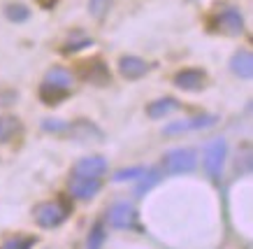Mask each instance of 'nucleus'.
<instances>
[{
  "label": "nucleus",
  "mask_w": 253,
  "mask_h": 249,
  "mask_svg": "<svg viewBox=\"0 0 253 249\" xmlns=\"http://www.w3.org/2000/svg\"><path fill=\"white\" fill-rule=\"evenodd\" d=\"M33 217H35V224L40 228H58L70 217V202H65L63 198L61 200H46L35 207Z\"/></svg>",
  "instance_id": "1"
},
{
  "label": "nucleus",
  "mask_w": 253,
  "mask_h": 249,
  "mask_svg": "<svg viewBox=\"0 0 253 249\" xmlns=\"http://www.w3.org/2000/svg\"><path fill=\"white\" fill-rule=\"evenodd\" d=\"M211 31L237 38V35L244 33V16L237 7H221L211 16Z\"/></svg>",
  "instance_id": "2"
},
{
  "label": "nucleus",
  "mask_w": 253,
  "mask_h": 249,
  "mask_svg": "<svg viewBox=\"0 0 253 249\" xmlns=\"http://www.w3.org/2000/svg\"><path fill=\"white\" fill-rule=\"evenodd\" d=\"M198 165V156L193 149H169L168 154L163 156V170L168 175H181V172H193Z\"/></svg>",
  "instance_id": "3"
},
{
  "label": "nucleus",
  "mask_w": 253,
  "mask_h": 249,
  "mask_svg": "<svg viewBox=\"0 0 253 249\" xmlns=\"http://www.w3.org/2000/svg\"><path fill=\"white\" fill-rule=\"evenodd\" d=\"M225 154H228V142L223 140V138H216V140H211L207 147H205V158H202V163H205V170H207V175L214 179V182H218L223 175Z\"/></svg>",
  "instance_id": "4"
},
{
  "label": "nucleus",
  "mask_w": 253,
  "mask_h": 249,
  "mask_svg": "<svg viewBox=\"0 0 253 249\" xmlns=\"http://www.w3.org/2000/svg\"><path fill=\"white\" fill-rule=\"evenodd\" d=\"M107 224L119 231H128V228H139L137 226V212L130 202H114L107 212Z\"/></svg>",
  "instance_id": "5"
},
{
  "label": "nucleus",
  "mask_w": 253,
  "mask_h": 249,
  "mask_svg": "<svg viewBox=\"0 0 253 249\" xmlns=\"http://www.w3.org/2000/svg\"><path fill=\"white\" fill-rule=\"evenodd\" d=\"M107 172V161L102 156H84L82 161L75 163L72 177L79 179H102Z\"/></svg>",
  "instance_id": "6"
},
{
  "label": "nucleus",
  "mask_w": 253,
  "mask_h": 249,
  "mask_svg": "<svg viewBox=\"0 0 253 249\" xmlns=\"http://www.w3.org/2000/svg\"><path fill=\"white\" fill-rule=\"evenodd\" d=\"M79 77L88 82V84H98V86H105L112 82V72L105 63L100 58H91V61H82L79 65Z\"/></svg>",
  "instance_id": "7"
},
{
  "label": "nucleus",
  "mask_w": 253,
  "mask_h": 249,
  "mask_svg": "<svg viewBox=\"0 0 253 249\" xmlns=\"http://www.w3.org/2000/svg\"><path fill=\"white\" fill-rule=\"evenodd\" d=\"M218 121L216 114H200V117L193 119H181V121H172L163 128L165 135H176V133H186V131H202V128H209Z\"/></svg>",
  "instance_id": "8"
},
{
  "label": "nucleus",
  "mask_w": 253,
  "mask_h": 249,
  "mask_svg": "<svg viewBox=\"0 0 253 249\" xmlns=\"http://www.w3.org/2000/svg\"><path fill=\"white\" fill-rule=\"evenodd\" d=\"M207 84V72L200 68H186L174 75V86L181 91H202Z\"/></svg>",
  "instance_id": "9"
},
{
  "label": "nucleus",
  "mask_w": 253,
  "mask_h": 249,
  "mask_svg": "<svg viewBox=\"0 0 253 249\" xmlns=\"http://www.w3.org/2000/svg\"><path fill=\"white\" fill-rule=\"evenodd\" d=\"M70 196L77 198V200H91L93 196L102 189V179H79V177H70L68 182Z\"/></svg>",
  "instance_id": "10"
},
{
  "label": "nucleus",
  "mask_w": 253,
  "mask_h": 249,
  "mask_svg": "<svg viewBox=\"0 0 253 249\" xmlns=\"http://www.w3.org/2000/svg\"><path fill=\"white\" fill-rule=\"evenodd\" d=\"M63 135H72L77 140H95V142H102V131H100L95 124L86 121V119H79L75 124H65V131Z\"/></svg>",
  "instance_id": "11"
},
{
  "label": "nucleus",
  "mask_w": 253,
  "mask_h": 249,
  "mask_svg": "<svg viewBox=\"0 0 253 249\" xmlns=\"http://www.w3.org/2000/svg\"><path fill=\"white\" fill-rule=\"evenodd\" d=\"M119 72L126 79H139L149 72V63L144 58H139V56H123L119 61Z\"/></svg>",
  "instance_id": "12"
},
{
  "label": "nucleus",
  "mask_w": 253,
  "mask_h": 249,
  "mask_svg": "<svg viewBox=\"0 0 253 249\" xmlns=\"http://www.w3.org/2000/svg\"><path fill=\"white\" fill-rule=\"evenodd\" d=\"M38 94H40V100L44 102V105H58V102H63L70 96V89H68V86L54 84V82L44 79V82L40 84Z\"/></svg>",
  "instance_id": "13"
},
{
  "label": "nucleus",
  "mask_w": 253,
  "mask_h": 249,
  "mask_svg": "<svg viewBox=\"0 0 253 249\" xmlns=\"http://www.w3.org/2000/svg\"><path fill=\"white\" fill-rule=\"evenodd\" d=\"M230 70L239 79H251L253 77V54L249 49H242L230 58Z\"/></svg>",
  "instance_id": "14"
},
{
  "label": "nucleus",
  "mask_w": 253,
  "mask_h": 249,
  "mask_svg": "<svg viewBox=\"0 0 253 249\" xmlns=\"http://www.w3.org/2000/svg\"><path fill=\"white\" fill-rule=\"evenodd\" d=\"M174 109H179V102H176L174 98H158V100H154L146 107V114L151 119H165V117H169Z\"/></svg>",
  "instance_id": "15"
},
{
  "label": "nucleus",
  "mask_w": 253,
  "mask_h": 249,
  "mask_svg": "<svg viewBox=\"0 0 253 249\" xmlns=\"http://www.w3.org/2000/svg\"><path fill=\"white\" fill-rule=\"evenodd\" d=\"M35 245H38L35 235H12L0 242V249H33Z\"/></svg>",
  "instance_id": "16"
},
{
  "label": "nucleus",
  "mask_w": 253,
  "mask_h": 249,
  "mask_svg": "<svg viewBox=\"0 0 253 249\" xmlns=\"http://www.w3.org/2000/svg\"><path fill=\"white\" fill-rule=\"evenodd\" d=\"M161 177H163V175H161V170H158V168L144 170V175H142V182H139V187L135 189V196H137V198H142L146 191H151V189H154L156 184L161 182Z\"/></svg>",
  "instance_id": "17"
},
{
  "label": "nucleus",
  "mask_w": 253,
  "mask_h": 249,
  "mask_svg": "<svg viewBox=\"0 0 253 249\" xmlns=\"http://www.w3.org/2000/svg\"><path fill=\"white\" fill-rule=\"evenodd\" d=\"M105 238H107L105 224H102V221H95L91 228V233H88V240H86V249H102Z\"/></svg>",
  "instance_id": "18"
},
{
  "label": "nucleus",
  "mask_w": 253,
  "mask_h": 249,
  "mask_svg": "<svg viewBox=\"0 0 253 249\" xmlns=\"http://www.w3.org/2000/svg\"><path fill=\"white\" fill-rule=\"evenodd\" d=\"M19 121L14 117H0V145H5L19 133Z\"/></svg>",
  "instance_id": "19"
},
{
  "label": "nucleus",
  "mask_w": 253,
  "mask_h": 249,
  "mask_svg": "<svg viewBox=\"0 0 253 249\" xmlns=\"http://www.w3.org/2000/svg\"><path fill=\"white\" fill-rule=\"evenodd\" d=\"M44 79L54 82V84H61V86H68V89H72V75H70L65 68H51V70L46 72Z\"/></svg>",
  "instance_id": "20"
},
{
  "label": "nucleus",
  "mask_w": 253,
  "mask_h": 249,
  "mask_svg": "<svg viewBox=\"0 0 253 249\" xmlns=\"http://www.w3.org/2000/svg\"><path fill=\"white\" fill-rule=\"evenodd\" d=\"M5 16H7L9 21L21 24V21H26V19L31 16V12H28V7H23V5H7V7H5Z\"/></svg>",
  "instance_id": "21"
},
{
  "label": "nucleus",
  "mask_w": 253,
  "mask_h": 249,
  "mask_svg": "<svg viewBox=\"0 0 253 249\" xmlns=\"http://www.w3.org/2000/svg\"><path fill=\"white\" fill-rule=\"evenodd\" d=\"M146 168H142V165H135V168H123V170H119L114 175V182H128V179H139L142 175H144Z\"/></svg>",
  "instance_id": "22"
},
{
  "label": "nucleus",
  "mask_w": 253,
  "mask_h": 249,
  "mask_svg": "<svg viewBox=\"0 0 253 249\" xmlns=\"http://www.w3.org/2000/svg\"><path fill=\"white\" fill-rule=\"evenodd\" d=\"M109 5H112V0H88V12L95 19H102L109 12Z\"/></svg>",
  "instance_id": "23"
},
{
  "label": "nucleus",
  "mask_w": 253,
  "mask_h": 249,
  "mask_svg": "<svg viewBox=\"0 0 253 249\" xmlns=\"http://www.w3.org/2000/svg\"><path fill=\"white\" fill-rule=\"evenodd\" d=\"M88 45H93L88 38H79V40H70L68 45L63 47V51L65 54H75V51H79V49H84V47H88Z\"/></svg>",
  "instance_id": "24"
},
{
  "label": "nucleus",
  "mask_w": 253,
  "mask_h": 249,
  "mask_svg": "<svg viewBox=\"0 0 253 249\" xmlns=\"http://www.w3.org/2000/svg\"><path fill=\"white\" fill-rule=\"evenodd\" d=\"M42 128L49 131V133H56V135H63V131H65V121H58V119H44Z\"/></svg>",
  "instance_id": "25"
},
{
  "label": "nucleus",
  "mask_w": 253,
  "mask_h": 249,
  "mask_svg": "<svg viewBox=\"0 0 253 249\" xmlns=\"http://www.w3.org/2000/svg\"><path fill=\"white\" fill-rule=\"evenodd\" d=\"M56 2H58V0H38V5H40L42 9H51Z\"/></svg>",
  "instance_id": "26"
}]
</instances>
